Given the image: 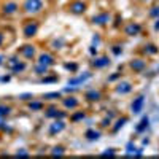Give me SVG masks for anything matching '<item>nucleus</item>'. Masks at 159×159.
<instances>
[{
	"instance_id": "20e7f679",
	"label": "nucleus",
	"mask_w": 159,
	"mask_h": 159,
	"mask_svg": "<svg viewBox=\"0 0 159 159\" xmlns=\"http://www.w3.org/2000/svg\"><path fill=\"white\" fill-rule=\"evenodd\" d=\"M140 32H142V25H140V24H137V22L129 24L127 27L124 29V34H126V35H129V37H135V35H139Z\"/></svg>"
},
{
	"instance_id": "f704fd0d",
	"label": "nucleus",
	"mask_w": 159,
	"mask_h": 159,
	"mask_svg": "<svg viewBox=\"0 0 159 159\" xmlns=\"http://www.w3.org/2000/svg\"><path fill=\"white\" fill-rule=\"evenodd\" d=\"M118 76H119V75H113V76H110V78H108V80H110V81H113V80H116V78H118Z\"/></svg>"
},
{
	"instance_id": "4be33fe9",
	"label": "nucleus",
	"mask_w": 159,
	"mask_h": 159,
	"mask_svg": "<svg viewBox=\"0 0 159 159\" xmlns=\"http://www.w3.org/2000/svg\"><path fill=\"white\" fill-rule=\"evenodd\" d=\"M143 51L147 52V54H156V52H157V48H156L154 45H147Z\"/></svg>"
},
{
	"instance_id": "4c0bfd02",
	"label": "nucleus",
	"mask_w": 159,
	"mask_h": 159,
	"mask_svg": "<svg viewBox=\"0 0 159 159\" xmlns=\"http://www.w3.org/2000/svg\"><path fill=\"white\" fill-rule=\"evenodd\" d=\"M2 59H3V57H2V56H0V64H2Z\"/></svg>"
},
{
	"instance_id": "393cba45",
	"label": "nucleus",
	"mask_w": 159,
	"mask_h": 159,
	"mask_svg": "<svg viewBox=\"0 0 159 159\" xmlns=\"http://www.w3.org/2000/svg\"><path fill=\"white\" fill-rule=\"evenodd\" d=\"M150 16H151V18H159V7H153V8H151Z\"/></svg>"
},
{
	"instance_id": "473e14b6",
	"label": "nucleus",
	"mask_w": 159,
	"mask_h": 159,
	"mask_svg": "<svg viewBox=\"0 0 159 159\" xmlns=\"http://www.w3.org/2000/svg\"><path fill=\"white\" fill-rule=\"evenodd\" d=\"M154 29H156V30H159V18H157V19H156V22H154Z\"/></svg>"
},
{
	"instance_id": "f03ea898",
	"label": "nucleus",
	"mask_w": 159,
	"mask_h": 159,
	"mask_svg": "<svg viewBox=\"0 0 159 159\" xmlns=\"http://www.w3.org/2000/svg\"><path fill=\"white\" fill-rule=\"evenodd\" d=\"M69 10L73 13V15H83V13L86 11V3L81 2V0H75V2H72L69 5Z\"/></svg>"
},
{
	"instance_id": "ddd939ff",
	"label": "nucleus",
	"mask_w": 159,
	"mask_h": 159,
	"mask_svg": "<svg viewBox=\"0 0 159 159\" xmlns=\"http://www.w3.org/2000/svg\"><path fill=\"white\" fill-rule=\"evenodd\" d=\"M130 67L134 69V72H142L145 69V61H140V59H134L130 62Z\"/></svg>"
},
{
	"instance_id": "39448f33",
	"label": "nucleus",
	"mask_w": 159,
	"mask_h": 159,
	"mask_svg": "<svg viewBox=\"0 0 159 159\" xmlns=\"http://www.w3.org/2000/svg\"><path fill=\"white\" fill-rule=\"evenodd\" d=\"M10 69H11V72L13 73H19V72H22L24 69H25V64H22V62H19L18 59H10Z\"/></svg>"
},
{
	"instance_id": "6e6552de",
	"label": "nucleus",
	"mask_w": 159,
	"mask_h": 159,
	"mask_svg": "<svg viewBox=\"0 0 159 159\" xmlns=\"http://www.w3.org/2000/svg\"><path fill=\"white\" fill-rule=\"evenodd\" d=\"M38 64L45 65V67H49V65L54 64V57H52L51 54H48V52H43V54L38 57Z\"/></svg>"
},
{
	"instance_id": "0eeeda50",
	"label": "nucleus",
	"mask_w": 159,
	"mask_h": 159,
	"mask_svg": "<svg viewBox=\"0 0 159 159\" xmlns=\"http://www.w3.org/2000/svg\"><path fill=\"white\" fill-rule=\"evenodd\" d=\"M110 21V15L108 13H100V15H96L94 18H92V22L97 24V25H105Z\"/></svg>"
},
{
	"instance_id": "5701e85b",
	"label": "nucleus",
	"mask_w": 159,
	"mask_h": 159,
	"mask_svg": "<svg viewBox=\"0 0 159 159\" xmlns=\"http://www.w3.org/2000/svg\"><path fill=\"white\" fill-rule=\"evenodd\" d=\"M126 121H127V118H121V119H118V123H116V126H115V129H113V130H115V132H116V130H119V129H121V127L124 126V123H126Z\"/></svg>"
},
{
	"instance_id": "cd10ccee",
	"label": "nucleus",
	"mask_w": 159,
	"mask_h": 159,
	"mask_svg": "<svg viewBox=\"0 0 159 159\" xmlns=\"http://www.w3.org/2000/svg\"><path fill=\"white\" fill-rule=\"evenodd\" d=\"M45 97L46 99H52V97H61V92H49V94H45Z\"/></svg>"
},
{
	"instance_id": "4468645a",
	"label": "nucleus",
	"mask_w": 159,
	"mask_h": 159,
	"mask_svg": "<svg viewBox=\"0 0 159 159\" xmlns=\"http://www.w3.org/2000/svg\"><path fill=\"white\" fill-rule=\"evenodd\" d=\"M132 91V86L130 83H119L118 88H116V92H119V94H127V92Z\"/></svg>"
},
{
	"instance_id": "aec40b11",
	"label": "nucleus",
	"mask_w": 159,
	"mask_h": 159,
	"mask_svg": "<svg viewBox=\"0 0 159 159\" xmlns=\"http://www.w3.org/2000/svg\"><path fill=\"white\" fill-rule=\"evenodd\" d=\"M148 123H150V121H148V118H147V116H145V118L142 119V121H140V124L137 126V132H143L145 129H147V127H148Z\"/></svg>"
},
{
	"instance_id": "423d86ee",
	"label": "nucleus",
	"mask_w": 159,
	"mask_h": 159,
	"mask_svg": "<svg viewBox=\"0 0 159 159\" xmlns=\"http://www.w3.org/2000/svg\"><path fill=\"white\" fill-rule=\"evenodd\" d=\"M143 103H145V97L143 96H139L134 102H132V113L134 115H139L143 108Z\"/></svg>"
},
{
	"instance_id": "c85d7f7f",
	"label": "nucleus",
	"mask_w": 159,
	"mask_h": 159,
	"mask_svg": "<svg viewBox=\"0 0 159 159\" xmlns=\"http://www.w3.org/2000/svg\"><path fill=\"white\" fill-rule=\"evenodd\" d=\"M52 154H54V156H56V154L62 156V154H64V148H62V147H56V148H54V151H52Z\"/></svg>"
},
{
	"instance_id": "7ed1b4c3",
	"label": "nucleus",
	"mask_w": 159,
	"mask_h": 159,
	"mask_svg": "<svg viewBox=\"0 0 159 159\" xmlns=\"http://www.w3.org/2000/svg\"><path fill=\"white\" fill-rule=\"evenodd\" d=\"M37 30H38V22L37 21H29L24 25V37L30 38V37H34L37 34Z\"/></svg>"
},
{
	"instance_id": "7c9ffc66",
	"label": "nucleus",
	"mask_w": 159,
	"mask_h": 159,
	"mask_svg": "<svg viewBox=\"0 0 159 159\" xmlns=\"http://www.w3.org/2000/svg\"><path fill=\"white\" fill-rule=\"evenodd\" d=\"M108 124H110V118H108V119H103V121H102V126H103V127H107Z\"/></svg>"
},
{
	"instance_id": "a878e982",
	"label": "nucleus",
	"mask_w": 159,
	"mask_h": 159,
	"mask_svg": "<svg viewBox=\"0 0 159 159\" xmlns=\"http://www.w3.org/2000/svg\"><path fill=\"white\" fill-rule=\"evenodd\" d=\"M48 72V67H45V65H37V73H40V75H43V73H46Z\"/></svg>"
},
{
	"instance_id": "f8f14e48",
	"label": "nucleus",
	"mask_w": 159,
	"mask_h": 159,
	"mask_svg": "<svg viewBox=\"0 0 159 159\" xmlns=\"http://www.w3.org/2000/svg\"><path fill=\"white\" fill-rule=\"evenodd\" d=\"M64 127H65V124H64L62 121H56L54 124H52V126L49 127V134H51V135H54V134H59V132H61V130H62Z\"/></svg>"
},
{
	"instance_id": "72a5a7b5",
	"label": "nucleus",
	"mask_w": 159,
	"mask_h": 159,
	"mask_svg": "<svg viewBox=\"0 0 159 159\" xmlns=\"http://www.w3.org/2000/svg\"><path fill=\"white\" fill-rule=\"evenodd\" d=\"M43 81H46V83H51V81H56V78H46V80H43Z\"/></svg>"
},
{
	"instance_id": "c756f323",
	"label": "nucleus",
	"mask_w": 159,
	"mask_h": 159,
	"mask_svg": "<svg viewBox=\"0 0 159 159\" xmlns=\"http://www.w3.org/2000/svg\"><path fill=\"white\" fill-rule=\"evenodd\" d=\"M65 69H69V70H72V72H76L78 65H76V64H65Z\"/></svg>"
},
{
	"instance_id": "a211bd4d",
	"label": "nucleus",
	"mask_w": 159,
	"mask_h": 159,
	"mask_svg": "<svg viewBox=\"0 0 159 159\" xmlns=\"http://www.w3.org/2000/svg\"><path fill=\"white\" fill-rule=\"evenodd\" d=\"M46 116H49V118H64V113H62V111H59V110H57V108H54V107H51V108L48 110Z\"/></svg>"
},
{
	"instance_id": "412c9836",
	"label": "nucleus",
	"mask_w": 159,
	"mask_h": 159,
	"mask_svg": "<svg viewBox=\"0 0 159 159\" xmlns=\"http://www.w3.org/2000/svg\"><path fill=\"white\" fill-rule=\"evenodd\" d=\"M10 111H11L10 107H7V105H0V119H2V118H7V116L10 115Z\"/></svg>"
},
{
	"instance_id": "b1692460",
	"label": "nucleus",
	"mask_w": 159,
	"mask_h": 159,
	"mask_svg": "<svg viewBox=\"0 0 159 159\" xmlns=\"http://www.w3.org/2000/svg\"><path fill=\"white\" fill-rule=\"evenodd\" d=\"M29 107H30V110H42L43 108V103L42 102H32Z\"/></svg>"
},
{
	"instance_id": "f3484780",
	"label": "nucleus",
	"mask_w": 159,
	"mask_h": 159,
	"mask_svg": "<svg viewBox=\"0 0 159 159\" xmlns=\"http://www.w3.org/2000/svg\"><path fill=\"white\" fill-rule=\"evenodd\" d=\"M62 102H64V105H65V107H67V108H76V107H78V100H76L75 97H69V99H64Z\"/></svg>"
},
{
	"instance_id": "2f4dec72",
	"label": "nucleus",
	"mask_w": 159,
	"mask_h": 159,
	"mask_svg": "<svg viewBox=\"0 0 159 159\" xmlns=\"http://www.w3.org/2000/svg\"><path fill=\"white\" fill-rule=\"evenodd\" d=\"M113 52H115V54L118 56L119 52H121V49H119V46H115V48H113Z\"/></svg>"
},
{
	"instance_id": "f257e3e1",
	"label": "nucleus",
	"mask_w": 159,
	"mask_h": 159,
	"mask_svg": "<svg viewBox=\"0 0 159 159\" xmlns=\"http://www.w3.org/2000/svg\"><path fill=\"white\" fill-rule=\"evenodd\" d=\"M22 8H24L25 13L32 15V13L42 11V8H43V2H42V0H25L24 5H22Z\"/></svg>"
},
{
	"instance_id": "2eb2a0df",
	"label": "nucleus",
	"mask_w": 159,
	"mask_h": 159,
	"mask_svg": "<svg viewBox=\"0 0 159 159\" xmlns=\"http://www.w3.org/2000/svg\"><path fill=\"white\" fill-rule=\"evenodd\" d=\"M86 99L89 102H97L100 99V92L99 91H89V92H86Z\"/></svg>"
},
{
	"instance_id": "1a4fd4ad",
	"label": "nucleus",
	"mask_w": 159,
	"mask_h": 159,
	"mask_svg": "<svg viewBox=\"0 0 159 159\" xmlns=\"http://www.w3.org/2000/svg\"><path fill=\"white\" fill-rule=\"evenodd\" d=\"M21 54H22L24 57H27V59H32V57L35 56V48H34L32 45H24V46L21 48Z\"/></svg>"
},
{
	"instance_id": "9b49d317",
	"label": "nucleus",
	"mask_w": 159,
	"mask_h": 159,
	"mask_svg": "<svg viewBox=\"0 0 159 159\" xmlns=\"http://www.w3.org/2000/svg\"><path fill=\"white\" fill-rule=\"evenodd\" d=\"M92 65H94L96 69L107 67V65H110V59H108V57H99V59H96L94 62H92Z\"/></svg>"
},
{
	"instance_id": "bb28decb",
	"label": "nucleus",
	"mask_w": 159,
	"mask_h": 159,
	"mask_svg": "<svg viewBox=\"0 0 159 159\" xmlns=\"http://www.w3.org/2000/svg\"><path fill=\"white\" fill-rule=\"evenodd\" d=\"M83 118H84V113L80 111V113H76V115L72 116V121H78V119H83Z\"/></svg>"
},
{
	"instance_id": "c9c22d12",
	"label": "nucleus",
	"mask_w": 159,
	"mask_h": 159,
	"mask_svg": "<svg viewBox=\"0 0 159 159\" xmlns=\"http://www.w3.org/2000/svg\"><path fill=\"white\" fill-rule=\"evenodd\" d=\"M18 156H27V153H24V151H18Z\"/></svg>"
},
{
	"instance_id": "e433bc0d",
	"label": "nucleus",
	"mask_w": 159,
	"mask_h": 159,
	"mask_svg": "<svg viewBox=\"0 0 159 159\" xmlns=\"http://www.w3.org/2000/svg\"><path fill=\"white\" fill-rule=\"evenodd\" d=\"M2 42H3V35L0 34V45H2Z\"/></svg>"
},
{
	"instance_id": "dca6fc26",
	"label": "nucleus",
	"mask_w": 159,
	"mask_h": 159,
	"mask_svg": "<svg viewBox=\"0 0 159 159\" xmlns=\"http://www.w3.org/2000/svg\"><path fill=\"white\" fill-rule=\"evenodd\" d=\"M91 76V73H86V75H81V76H78V78H73V80H70L69 81V86L72 84V86H75V84H80V83H83V81H86V80Z\"/></svg>"
},
{
	"instance_id": "6ab92c4d",
	"label": "nucleus",
	"mask_w": 159,
	"mask_h": 159,
	"mask_svg": "<svg viewBox=\"0 0 159 159\" xmlns=\"http://www.w3.org/2000/svg\"><path fill=\"white\" fill-rule=\"evenodd\" d=\"M86 137H88L89 140H97V139L100 137V132H97V130H92V129H89V130L86 132Z\"/></svg>"
},
{
	"instance_id": "9d476101",
	"label": "nucleus",
	"mask_w": 159,
	"mask_h": 159,
	"mask_svg": "<svg viewBox=\"0 0 159 159\" xmlns=\"http://www.w3.org/2000/svg\"><path fill=\"white\" fill-rule=\"evenodd\" d=\"M18 3L16 2H10V3H5L3 5V13L5 15H13V13H16L18 11Z\"/></svg>"
}]
</instances>
